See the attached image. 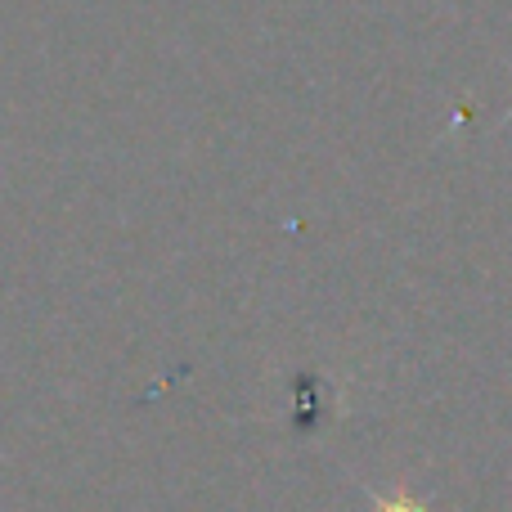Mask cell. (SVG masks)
<instances>
[{
	"instance_id": "obj_1",
	"label": "cell",
	"mask_w": 512,
	"mask_h": 512,
	"mask_svg": "<svg viewBox=\"0 0 512 512\" xmlns=\"http://www.w3.org/2000/svg\"><path fill=\"white\" fill-rule=\"evenodd\" d=\"M378 512H427V504H418V499H409V495H391L378 504Z\"/></svg>"
}]
</instances>
